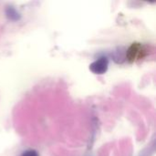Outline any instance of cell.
I'll use <instances>...</instances> for the list:
<instances>
[{"label":"cell","instance_id":"1","mask_svg":"<svg viewBox=\"0 0 156 156\" xmlns=\"http://www.w3.org/2000/svg\"><path fill=\"white\" fill-rule=\"evenodd\" d=\"M147 48L141 43L135 42L131 45L126 52V58L130 62H134L145 58L148 54Z\"/></svg>","mask_w":156,"mask_h":156},{"label":"cell","instance_id":"2","mask_svg":"<svg viewBox=\"0 0 156 156\" xmlns=\"http://www.w3.org/2000/svg\"><path fill=\"white\" fill-rule=\"evenodd\" d=\"M108 66H109V61L107 58H101L90 65V69L94 74L101 75V74H104L107 71Z\"/></svg>","mask_w":156,"mask_h":156},{"label":"cell","instance_id":"3","mask_svg":"<svg viewBox=\"0 0 156 156\" xmlns=\"http://www.w3.org/2000/svg\"><path fill=\"white\" fill-rule=\"evenodd\" d=\"M21 156H38V154L35 150H27V151L24 152Z\"/></svg>","mask_w":156,"mask_h":156}]
</instances>
